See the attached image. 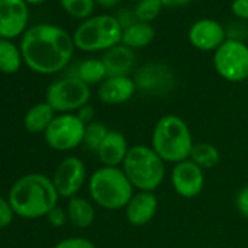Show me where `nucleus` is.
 Segmentation results:
<instances>
[{"instance_id":"nucleus-10","label":"nucleus","mask_w":248,"mask_h":248,"mask_svg":"<svg viewBox=\"0 0 248 248\" xmlns=\"http://www.w3.org/2000/svg\"><path fill=\"white\" fill-rule=\"evenodd\" d=\"M51 180L60 197H76L86 181V168L83 161L78 156L64 158L57 165Z\"/></svg>"},{"instance_id":"nucleus-37","label":"nucleus","mask_w":248,"mask_h":248,"mask_svg":"<svg viewBox=\"0 0 248 248\" xmlns=\"http://www.w3.org/2000/svg\"><path fill=\"white\" fill-rule=\"evenodd\" d=\"M129 2H136V3H139V2H140V0H129Z\"/></svg>"},{"instance_id":"nucleus-4","label":"nucleus","mask_w":248,"mask_h":248,"mask_svg":"<svg viewBox=\"0 0 248 248\" xmlns=\"http://www.w3.org/2000/svg\"><path fill=\"white\" fill-rule=\"evenodd\" d=\"M91 199L107 210L126 209L135 194V187L118 167L96 170L88 183Z\"/></svg>"},{"instance_id":"nucleus-29","label":"nucleus","mask_w":248,"mask_h":248,"mask_svg":"<svg viewBox=\"0 0 248 248\" xmlns=\"http://www.w3.org/2000/svg\"><path fill=\"white\" fill-rule=\"evenodd\" d=\"M54 248H95V245H93V242H91L86 238L73 236V238L62 239L60 242H57L54 245Z\"/></svg>"},{"instance_id":"nucleus-8","label":"nucleus","mask_w":248,"mask_h":248,"mask_svg":"<svg viewBox=\"0 0 248 248\" xmlns=\"http://www.w3.org/2000/svg\"><path fill=\"white\" fill-rule=\"evenodd\" d=\"M213 66L220 78L239 83L248 79V46L236 38H228L213 54Z\"/></svg>"},{"instance_id":"nucleus-22","label":"nucleus","mask_w":248,"mask_h":248,"mask_svg":"<svg viewBox=\"0 0 248 248\" xmlns=\"http://www.w3.org/2000/svg\"><path fill=\"white\" fill-rule=\"evenodd\" d=\"M22 53L21 48L12 43V40L0 38V72L6 75L16 73L22 66Z\"/></svg>"},{"instance_id":"nucleus-17","label":"nucleus","mask_w":248,"mask_h":248,"mask_svg":"<svg viewBox=\"0 0 248 248\" xmlns=\"http://www.w3.org/2000/svg\"><path fill=\"white\" fill-rule=\"evenodd\" d=\"M102 63L107 69L108 78L130 76L136 67V54L132 48L124 44H118L102 54Z\"/></svg>"},{"instance_id":"nucleus-2","label":"nucleus","mask_w":248,"mask_h":248,"mask_svg":"<svg viewBox=\"0 0 248 248\" xmlns=\"http://www.w3.org/2000/svg\"><path fill=\"white\" fill-rule=\"evenodd\" d=\"M59 197L50 177L32 172L16 180L8 200L15 215L25 219H38L47 216L57 206Z\"/></svg>"},{"instance_id":"nucleus-24","label":"nucleus","mask_w":248,"mask_h":248,"mask_svg":"<svg viewBox=\"0 0 248 248\" xmlns=\"http://www.w3.org/2000/svg\"><path fill=\"white\" fill-rule=\"evenodd\" d=\"M190 159L204 171V170L215 168L220 162V152L212 143H207V142L194 143Z\"/></svg>"},{"instance_id":"nucleus-33","label":"nucleus","mask_w":248,"mask_h":248,"mask_svg":"<svg viewBox=\"0 0 248 248\" xmlns=\"http://www.w3.org/2000/svg\"><path fill=\"white\" fill-rule=\"evenodd\" d=\"M76 115L79 117V120L85 124V126H86V124H89V123H92V121H95V109L89 104L82 107L79 111H76Z\"/></svg>"},{"instance_id":"nucleus-28","label":"nucleus","mask_w":248,"mask_h":248,"mask_svg":"<svg viewBox=\"0 0 248 248\" xmlns=\"http://www.w3.org/2000/svg\"><path fill=\"white\" fill-rule=\"evenodd\" d=\"M15 212L8 199L0 196V229L8 228L14 220Z\"/></svg>"},{"instance_id":"nucleus-1","label":"nucleus","mask_w":248,"mask_h":248,"mask_svg":"<svg viewBox=\"0 0 248 248\" xmlns=\"http://www.w3.org/2000/svg\"><path fill=\"white\" fill-rule=\"evenodd\" d=\"M19 48L24 63L32 72L53 75L70 63L75 43L66 30L53 24H38L25 31Z\"/></svg>"},{"instance_id":"nucleus-9","label":"nucleus","mask_w":248,"mask_h":248,"mask_svg":"<svg viewBox=\"0 0 248 248\" xmlns=\"http://www.w3.org/2000/svg\"><path fill=\"white\" fill-rule=\"evenodd\" d=\"M85 124L76 114H59L44 133L47 145L60 152H67L83 143Z\"/></svg>"},{"instance_id":"nucleus-21","label":"nucleus","mask_w":248,"mask_h":248,"mask_svg":"<svg viewBox=\"0 0 248 248\" xmlns=\"http://www.w3.org/2000/svg\"><path fill=\"white\" fill-rule=\"evenodd\" d=\"M154 38H155V30L151 24L136 22L123 30L121 44H124L132 50L143 48L149 46L154 41Z\"/></svg>"},{"instance_id":"nucleus-16","label":"nucleus","mask_w":248,"mask_h":248,"mask_svg":"<svg viewBox=\"0 0 248 248\" xmlns=\"http://www.w3.org/2000/svg\"><path fill=\"white\" fill-rule=\"evenodd\" d=\"M124 210H126V219L130 225L145 226L158 212V197L154 191H139L133 194Z\"/></svg>"},{"instance_id":"nucleus-6","label":"nucleus","mask_w":248,"mask_h":248,"mask_svg":"<svg viewBox=\"0 0 248 248\" xmlns=\"http://www.w3.org/2000/svg\"><path fill=\"white\" fill-rule=\"evenodd\" d=\"M72 37L75 47L82 51H107L121 44L123 27L115 16L96 15L85 19Z\"/></svg>"},{"instance_id":"nucleus-30","label":"nucleus","mask_w":248,"mask_h":248,"mask_svg":"<svg viewBox=\"0 0 248 248\" xmlns=\"http://www.w3.org/2000/svg\"><path fill=\"white\" fill-rule=\"evenodd\" d=\"M47 219L50 222L51 226L54 228H62L64 226V223L69 220V216H67V212L64 209H62L60 206H56L48 215H47Z\"/></svg>"},{"instance_id":"nucleus-32","label":"nucleus","mask_w":248,"mask_h":248,"mask_svg":"<svg viewBox=\"0 0 248 248\" xmlns=\"http://www.w3.org/2000/svg\"><path fill=\"white\" fill-rule=\"evenodd\" d=\"M231 12L236 18L248 21V0H232Z\"/></svg>"},{"instance_id":"nucleus-5","label":"nucleus","mask_w":248,"mask_h":248,"mask_svg":"<svg viewBox=\"0 0 248 248\" xmlns=\"http://www.w3.org/2000/svg\"><path fill=\"white\" fill-rule=\"evenodd\" d=\"M124 174L139 191H154L164 183L165 162L152 149V146L136 145L127 152L123 162Z\"/></svg>"},{"instance_id":"nucleus-20","label":"nucleus","mask_w":248,"mask_h":248,"mask_svg":"<svg viewBox=\"0 0 248 248\" xmlns=\"http://www.w3.org/2000/svg\"><path fill=\"white\" fill-rule=\"evenodd\" d=\"M67 216L73 226L86 229L95 220V207L93 204L83 197H72L67 203Z\"/></svg>"},{"instance_id":"nucleus-12","label":"nucleus","mask_w":248,"mask_h":248,"mask_svg":"<svg viewBox=\"0 0 248 248\" xmlns=\"http://www.w3.org/2000/svg\"><path fill=\"white\" fill-rule=\"evenodd\" d=\"M171 184L180 197L194 199L202 193L204 187V172L191 159L181 161L172 168Z\"/></svg>"},{"instance_id":"nucleus-31","label":"nucleus","mask_w":248,"mask_h":248,"mask_svg":"<svg viewBox=\"0 0 248 248\" xmlns=\"http://www.w3.org/2000/svg\"><path fill=\"white\" fill-rule=\"evenodd\" d=\"M235 206L238 209V212L248 219V186L242 187L239 190V193L236 194V199H235Z\"/></svg>"},{"instance_id":"nucleus-34","label":"nucleus","mask_w":248,"mask_h":248,"mask_svg":"<svg viewBox=\"0 0 248 248\" xmlns=\"http://www.w3.org/2000/svg\"><path fill=\"white\" fill-rule=\"evenodd\" d=\"M159 2L165 8H180V6H186V5L191 3L193 0H159Z\"/></svg>"},{"instance_id":"nucleus-23","label":"nucleus","mask_w":248,"mask_h":248,"mask_svg":"<svg viewBox=\"0 0 248 248\" xmlns=\"http://www.w3.org/2000/svg\"><path fill=\"white\" fill-rule=\"evenodd\" d=\"M73 76L80 79L86 85L102 83L108 78L107 69H105V66H104L101 59L99 60L98 59H86V60L80 62L78 64L76 73Z\"/></svg>"},{"instance_id":"nucleus-25","label":"nucleus","mask_w":248,"mask_h":248,"mask_svg":"<svg viewBox=\"0 0 248 248\" xmlns=\"http://www.w3.org/2000/svg\"><path fill=\"white\" fill-rule=\"evenodd\" d=\"M108 129L104 123L101 121H92L89 124H86V127H85V136H83V145L96 154V151L99 149L101 143L104 142V139L107 138L108 135Z\"/></svg>"},{"instance_id":"nucleus-3","label":"nucleus","mask_w":248,"mask_h":248,"mask_svg":"<svg viewBox=\"0 0 248 248\" xmlns=\"http://www.w3.org/2000/svg\"><path fill=\"white\" fill-rule=\"evenodd\" d=\"M193 146L194 142L191 132L181 117L167 114L156 121L152 133V149L164 162L175 165L181 161L190 159Z\"/></svg>"},{"instance_id":"nucleus-18","label":"nucleus","mask_w":248,"mask_h":248,"mask_svg":"<svg viewBox=\"0 0 248 248\" xmlns=\"http://www.w3.org/2000/svg\"><path fill=\"white\" fill-rule=\"evenodd\" d=\"M129 149L130 148L127 139L124 138L121 132L109 130L107 138L101 143L99 149L96 151V155L99 161L104 164V167H118L123 165Z\"/></svg>"},{"instance_id":"nucleus-14","label":"nucleus","mask_w":248,"mask_h":248,"mask_svg":"<svg viewBox=\"0 0 248 248\" xmlns=\"http://www.w3.org/2000/svg\"><path fill=\"white\" fill-rule=\"evenodd\" d=\"M188 41L200 51H216L226 41V32L219 22L204 18L191 25Z\"/></svg>"},{"instance_id":"nucleus-7","label":"nucleus","mask_w":248,"mask_h":248,"mask_svg":"<svg viewBox=\"0 0 248 248\" xmlns=\"http://www.w3.org/2000/svg\"><path fill=\"white\" fill-rule=\"evenodd\" d=\"M91 88L75 76H67L53 82L46 92V102L60 114H72L88 105Z\"/></svg>"},{"instance_id":"nucleus-26","label":"nucleus","mask_w":248,"mask_h":248,"mask_svg":"<svg viewBox=\"0 0 248 248\" xmlns=\"http://www.w3.org/2000/svg\"><path fill=\"white\" fill-rule=\"evenodd\" d=\"M60 5L70 16L88 19L93 12L95 0H60Z\"/></svg>"},{"instance_id":"nucleus-36","label":"nucleus","mask_w":248,"mask_h":248,"mask_svg":"<svg viewBox=\"0 0 248 248\" xmlns=\"http://www.w3.org/2000/svg\"><path fill=\"white\" fill-rule=\"evenodd\" d=\"M24 2L28 5H40V3H44L46 0H24Z\"/></svg>"},{"instance_id":"nucleus-19","label":"nucleus","mask_w":248,"mask_h":248,"mask_svg":"<svg viewBox=\"0 0 248 248\" xmlns=\"http://www.w3.org/2000/svg\"><path fill=\"white\" fill-rule=\"evenodd\" d=\"M54 118L56 111L47 102H38L27 111L24 117V126L25 130L30 133H46V130L48 129Z\"/></svg>"},{"instance_id":"nucleus-15","label":"nucleus","mask_w":248,"mask_h":248,"mask_svg":"<svg viewBox=\"0 0 248 248\" xmlns=\"http://www.w3.org/2000/svg\"><path fill=\"white\" fill-rule=\"evenodd\" d=\"M135 79L130 76L107 78L98 88V98L107 105H120L133 98L136 92Z\"/></svg>"},{"instance_id":"nucleus-11","label":"nucleus","mask_w":248,"mask_h":248,"mask_svg":"<svg viewBox=\"0 0 248 248\" xmlns=\"http://www.w3.org/2000/svg\"><path fill=\"white\" fill-rule=\"evenodd\" d=\"M30 21V8L24 0H0V38L24 35Z\"/></svg>"},{"instance_id":"nucleus-13","label":"nucleus","mask_w":248,"mask_h":248,"mask_svg":"<svg viewBox=\"0 0 248 248\" xmlns=\"http://www.w3.org/2000/svg\"><path fill=\"white\" fill-rule=\"evenodd\" d=\"M135 83L138 89L146 93L164 95L174 88L175 78L168 66L162 63H148L136 72Z\"/></svg>"},{"instance_id":"nucleus-35","label":"nucleus","mask_w":248,"mask_h":248,"mask_svg":"<svg viewBox=\"0 0 248 248\" xmlns=\"http://www.w3.org/2000/svg\"><path fill=\"white\" fill-rule=\"evenodd\" d=\"M120 0H95V3L105 8V9H112L118 5Z\"/></svg>"},{"instance_id":"nucleus-27","label":"nucleus","mask_w":248,"mask_h":248,"mask_svg":"<svg viewBox=\"0 0 248 248\" xmlns=\"http://www.w3.org/2000/svg\"><path fill=\"white\" fill-rule=\"evenodd\" d=\"M162 8L164 6L159 0H140L139 3H136L133 14H135V18L138 19V22L151 24L161 14Z\"/></svg>"}]
</instances>
